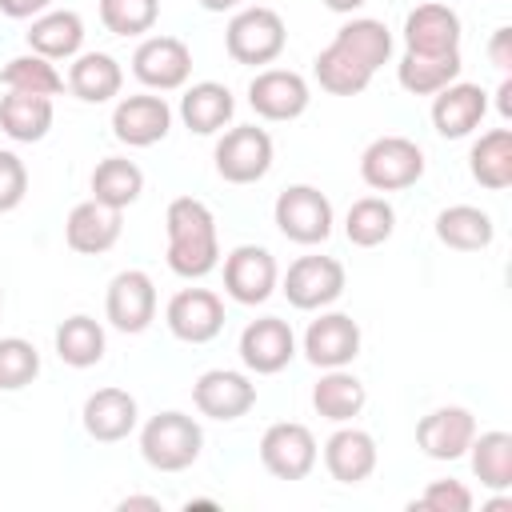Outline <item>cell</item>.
I'll return each instance as SVG.
<instances>
[{
	"label": "cell",
	"mask_w": 512,
	"mask_h": 512,
	"mask_svg": "<svg viewBox=\"0 0 512 512\" xmlns=\"http://www.w3.org/2000/svg\"><path fill=\"white\" fill-rule=\"evenodd\" d=\"M392 36L380 20H352L336 32V40L316 56V80L332 96H356L368 88L372 72L388 60Z\"/></svg>",
	"instance_id": "obj_1"
},
{
	"label": "cell",
	"mask_w": 512,
	"mask_h": 512,
	"mask_svg": "<svg viewBox=\"0 0 512 512\" xmlns=\"http://www.w3.org/2000/svg\"><path fill=\"white\" fill-rule=\"evenodd\" d=\"M164 220H168V268L176 276H204L220 256L212 212L192 196H176Z\"/></svg>",
	"instance_id": "obj_2"
},
{
	"label": "cell",
	"mask_w": 512,
	"mask_h": 512,
	"mask_svg": "<svg viewBox=\"0 0 512 512\" xmlns=\"http://www.w3.org/2000/svg\"><path fill=\"white\" fill-rule=\"evenodd\" d=\"M200 424L184 412H156L140 432V452L160 472H180L200 456Z\"/></svg>",
	"instance_id": "obj_3"
},
{
	"label": "cell",
	"mask_w": 512,
	"mask_h": 512,
	"mask_svg": "<svg viewBox=\"0 0 512 512\" xmlns=\"http://www.w3.org/2000/svg\"><path fill=\"white\" fill-rule=\"evenodd\" d=\"M360 176L376 192H396L408 188L424 176V152L408 136H380L364 148L360 156Z\"/></svg>",
	"instance_id": "obj_4"
},
{
	"label": "cell",
	"mask_w": 512,
	"mask_h": 512,
	"mask_svg": "<svg viewBox=\"0 0 512 512\" xmlns=\"http://www.w3.org/2000/svg\"><path fill=\"white\" fill-rule=\"evenodd\" d=\"M224 44L236 64H272L284 48V20H280V12L264 8V4L244 8L232 16Z\"/></svg>",
	"instance_id": "obj_5"
},
{
	"label": "cell",
	"mask_w": 512,
	"mask_h": 512,
	"mask_svg": "<svg viewBox=\"0 0 512 512\" xmlns=\"http://www.w3.org/2000/svg\"><path fill=\"white\" fill-rule=\"evenodd\" d=\"M276 224L296 244H320L332 232V204L312 184H292L276 196Z\"/></svg>",
	"instance_id": "obj_6"
},
{
	"label": "cell",
	"mask_w": 512,
	"mask_h": 512,
	"mask_svg": "<svg viewBox=\"0 0 512 512\" xmlns=\"http://www.w3.org/2000/svg\"><path fill=\"white\" fill-rule=\"evenodd\" d=\"M272 164V136L256 124H240L232 132H224V140L216 144V172L232 184H252L268 172Z\"/></svg>",
	"instance_id": "obj_7"
},
{
	"label": "cell",
	"mask_w": 512,
	"mask_h": 512,
	"mask_svg": "<svg viewBox=\"0 0 512 512\" xmlns=\"http://www.w3.org/2000/svg\"><path fill=\"white\" fill-rule=\"evenodd\" d=\"M260 460L280 480H304L316 464V440L304 424H292V420L272 424L260 440Z\"/></svg>",
	"instance_id": "obj_8"
},
{
	"label": "cell",
	"mask_w": 512,
	"mask_h": 512,
	"mask_svg": "<svg viewBox=\"0 0 512 512\" xmlns=\"http://www.w3.org/2000/svg\"><path fill=\"white\" fill-rule=\"evenodd\" d=\"M344 292V264L332 256H300L284 276V296L296 308H320L332 304Z\"/></svg>",
	"instance_id": "obj_9"
},
{
	"label": "cell",
	"mask_w": 512,
	"mask_h": 512,
	"mask_svg": "<svg viewBox=\"0 0 512 512\" xmlns=\"http://www.w3.org/2000/svg\"><path fill=\"white\" fill-rule=\"evenodd\" d=\"M224 288L240 304H260L276 288V260L256 244H240L224 260Z\"/></svg>",
	"instance_id": "obj_10"
},
{
	"label": "cell",
	"mask_w": 512,
	"mask_h": 512,
	"mask_svg": "<svg viewBox=\"0 0 512 512\" xmlns=\"http://www.w3.org/2000/svg\"><path fill=\"white\" fill-rule=\"evenodd\" d=\"M168 328L188 344H204L224 328V304L208 288H184L168 300Z\"/></svg>",
	"instance_id": "obj_11"
},
{
	"label": "cell",
	"mask_w": 512,
	"mask_h": 512,
	"mask_svg": "<svg viewBox=\"0 0 512 512\" xmlns=\"http://www.w3.org/2000/svg\"><path fill=\"white\" fill-rule=\"evenodd\" d=\"M404 40L408 52L420 56H444V52H460V16L448 4H416L404 20Z\"/></svg>",
	"instance_id": "obj_12"
},
{
	"label": "cell",
	"mask_w": 512,
	"mask_h": 512,
	"mask_svg": "<svg viewBox=\"0 0 512 512\" xmlns=\"http://www.w3.org/2000/svg\"><path fill=\"white\" fill-rule=\"evenodd\" d=\"M132 72L148 88H180L192 72V52L176 36H148L132 56Z\"/></svg>",
	"instance_id": "obj_13"
},
{
	"label": "cell",
	"mask_w": 512,
	"mask_h": 512,
	"mask_svg": "<svg viewBox=\"0 0 512 512\" xmlns=\"http://www.w3.org/2000/svg\"><path fill=\"white\" fill-rule=\"evenodd\" d=\"M248 104L264 120H292L308 108V84L288 68H268L248 84Z\"/></svg>",
	"instance_id": "obj_14"
},
{
	"label": "cell",
	"mask_w": 512,
	"mask_h": 512,
	"mask_svg": "<svg viewBox=\"0 0 512 512\" xmlns=\"http://www.w3.org/2000/svg\"><path fill=\"white\" fill-rule=\"evenodd\" d=\"M304 352L320 368H340L360 352V324L344 312H328L308 324L304 332Z\"/></svg>",
	"instance_id": "obj_15"
},
{
	"label": "cell",
	"mask_w": 512,
	"mask_h": 512,
	"mask_svg": "<svg viewBox=\"0 0 512 512\" xmlns=\"http://www.w3.org/2000/svg\"><path fill=\"white\" fill-rule=\"evenodd\" d=\"M192 400L204 416L212 420H236L244 416L252 404H256V388L240 376V372H228V368H212L196 380L192 388Z\"/></svg>",
	"instance_id": "obj_16"
},
{
	"label": "cell",
	"mask_w": 512,
	"mask_h": 512,
	"mask_svg": "<svg viewBox=\"0 0 512 512\" xmlns=\"http://www.w3.org/2000/svg\"><path fill=\"white\" fill-rule=\"evenodd\" d=\"M476 436V420L468 408H436L416 424V444L432 456V460H456L468 452Z\"/></svg>",
	"instance_id": "obj_17"
},
{
	"label": "cell",
	"mask_w": 512,
	"mask_h": 512,
	"mask_svg": "<svg viewBox=\"0 0 512 512\" xmlns=\"http://www.w3.org/2000/svg\"><path fill=\"white\" fill-rule=\"evenodd\" d=\"M156 316V288L144 272L128 268L108 284V320L120 332H144Z\"/></svg>",
	"instance_id": "obj_18"
},
{
	"label": "cell",
	"mask_w": 512,
	"mask_h": 512,
	"mask_svg": "<svg viewBox=\"0 0 512 512\" xmlns=\"http://www.w3.org/2000/svg\"><path fill=\"white\" fill-rule=\"evenodd\" d=\"M168 124H172V112L160 96H124L112 112V128L124 144L132 148H148L156 140L168 136Z\"/></svg>",
	"instance_id": "obj_19"
},
{
	"label": "cell",
	"mask_w": 512,
	"mask_h": 512,
	"mask_svg": "<svg viewBox=\"0 0 512 512\" xmlns=\"http://www.w3.org/2000/svg\"><path fill=\"white\" fill-rule=\"evenodd\" d=\"M292 328L280 320V316H264V320H252L240 336V360L252 368V372H280L288 360H292Z\"/></svg>",
	"instance_id": "obj_20"
},
{
	"label": "cell",
	"mask_w": 512,
	"mask_h": 512,
	"mask_svg": "<svg viewBox=\"0 0 512 512\" xmlns=\"http://www.w3.org/2000/svg\"><path fill=\"white\" fill-rule=\"evenodd\" d=\"M64 236H68L72 252H84V256L108 252L120 240V208H108L100 200H84V204H76L68 212Z\"/></svg>",
	"instance_id": "obj_21"
},
{
	"label": "cell",
	"mask_w": 512,
	"mask_h": 512,
	"mask_svg": "<svg viewBox=\"0 0 512 512\" xmlns=\"http://www.w3.org/2000/svg\"><path fill=\"white\" fill-rule=\"evenodd\" d=\"M488 112V96L480 84H448L440 88V96L432 100V124L440 136L448 140H460L468 136Z\"/></svg>",
	"instance_id": "obj_22"
},
{
	"label": "cell",
	"mask_w": 512,
	"mask_h": 512,
	"mask_svg": "<svg viewBox=\"0 0 512 512\" xmlns=\"http://www.w3.org/2000/svg\"><path fill=\"white\" fill-rule=\"evenodd\" d=\"M136 424V400L124 388H100L84 400V428L96 440H124Z\"/></svg>",
	"instance_id": "obj_23"
},
{
	"label": "cell",
	"mask_w": 512,
	"mask_h": 512,
	"mask_svg": "<svg viewBox=\"0 0 512 512\" xmlns=\"http://www.w3.org/2000/svg\"><path fill=\"white\" fill-rule=\"evenodd\" d=\"M324 464L340 484H360L376 468V444L360 428H340L324 444Z\"/></svg>",
	"instance_id": "obj_24"
},
{
	"label": "cell",
	"mask_w": 512,
	"mask_h": 512,
	"mask_svg": "<svg viewBox=\"0 0 512 512\" xmlns=\"http://www.w3.org/2000/svg\"><path fill=\"white\" fill-rule=\"evenodd\" d=\"M0 128L24 144L40 140L52 128V96L8 88V96H0Z\"/></svg>",
	"instance_id": "obj_25"
},
{
	"label": "cell",
	"mask_w": 512,
	"mask_h": 512,
	"mask_svg": "<svg viewBox=\"0 0 512 512\" xmlns=\"http://www.w3.org/2000/svg\"><path fill=\"white\" fill-rule=\"evenodd\" d=\"M232 92L224 88V84H216V80H204V84H192L188 92H184V100H180V116H184V124L192 128V132H216V128H224L228 120H232Z\"/></svg>",
	"instance_id": "obj_26"
},
{
	"label": "cell",
	"mask_w": 512,
	"mask_h": 512,
	"mask_svg": "<svg viewBox=\"0 0 512 512\" xmlns=\"http://www.w3.org/2000/svg\"><path fill=\"white\" fill-rule=\"evenodd\" d=\"M436 236L448 248L480 252V248L492 244V216L484 208H472V204H452L436 216Z\"/></svg>",
	"instance_id": "obj_27"
},
{
	"label": "cell",
	"mask_w": 512,
	"mask_h": 512,
	"mask_svg": "<svg viewBox=\"0 0 512 512\" xmlns=\"http://www.w3.org/2000/svg\"><path fill=\"white\" fill-rule=\"evenodd\" d=\"M140 188H144V172L132 160H124V156H108L92 172V200H100L108 208L124 212L140 196Z\"/></svg>",
	"instance_id": "obj_28"
},
{
	"label": "cell",
	"mask_w": 512,
	"mask_h": 512,
	"mask_svg": "<svg viewBox=\"0 0 512 512\" xmlns=\"http://www.w3.org/2000/svg\"><path fill=\"white\" fill-rule=\"evenodd\" d=\"M84 40V24L76 12H44L40 20H32L28 28V44L36 56L56 60V56H72Z\"/></svg>",
	"instance_id": "obj_29"
},
{
	"label": "cell",
	"mask_w": 512,
	"mask_h": 512,
	"mask_svg": "<svg viewBox=\"0 0 512 512\" xmlns=\"http://www.w3.org/2000/svg\"><path fill=\"white\" fill-rule=\"evenodd\" d=\"M472 176L492 192L512 184V132L508 128H492L472 144Z\"/></svg>",
	"instance_id": "obj_30"
},
{
	"label": "cell",
	"mask_w": 512,
	"mask_h": 512,
	"mask_svg": "<svg viewBox=\"0 0 512 512\" xmlns=\"http://www.w3.org/2000/svg\"><path fill=\"white\" fill-rule=\"evenodd\" d=\"M68 88H72L80 100L100 104V100H108V96L120 92V64H116L108 52H84V56L72 64V72H68Z\"/></svg>",
	"instance_id": "obj_31"
},
{
	"label": "cell",
	"mask_w": 512,
	"mask_h": 512,
	"mask_svg": "<svg viewBox=\"0 0 512 512\" xmlns=\"http://www.w3.org/2000/svg\"><path fill=\"white\" fill-rule=\"evenodd\" d=\"M460 76V52H444V56H420V52H408L400 60V84L416 96H428V92H440L448 88L452 80Z\"/></svg>",
	"instance_id": "obj_32"
},
{
	"label": "cell",
	"mask_w": 512,
	"mask_h": 512,
	"mask_svg": "<svg viewBox=\"0 0 512 512\" xmlns=\"http://www.w3.org/2000/svg\"><path fill=\"white\" fill-rule=\"evenodd\" d=\"M56 352L72 368H88L104 356V328L92 316H68L56 328Z\"/></svg>",
	"instance_id": "obj_33"
},
{
	"label": "cell",
	"mask_w": 512,
	"mask_h": 512,
	"mask_svg": "<svg viewBox=\"0 0 512 512\" xmlns=\"http://www.w3.org/2000/svg\"><path fill=\"white\" fill-rule=\"evenodd\" d=\"M348 240L352 244H360V248H376V244H384L388 236H392V228H396V212H392V204L388 200H380V196H360L352 208H348Z\"/></svg>",
	"instance_id": "obj_34"
},
{
	"label": "cell",
	"mask_w": 512,
	"mask_h": 512,
	"mask_svg": "<svg viewBox=\"0 0 512 512\" xmlns=\"http://www.w3.org/2000/svg\"><path fill=\"white\" fill-rule=\"evenodd\" d=\"M472 472L488 488H508L512 484V436L508 432H484L480 440L472 436Z\"/></svg>",
	"instance_id": "obj_35"
},
{
	"label": "cell",
	"mask_w": 512,
	"mask_h": 512,
	"mask_svg": "<svg viewBox=\"0 0 512 512\" xmlns=\"http://www.w3.org/2000/svg\"><path fill=\"white\" fill-rule=\"evenodd\" d=\"M312 404L328 420H352L364 408V384L356 376H348V372H328L312 388Z\"/></svg>",
	"instance_id": "obj_36"
},
{
	"label": "cell",
	"mask_w": 512,
	"mask_h": 512,
	"mask_svg": "<svg viewBox=\"0 0 512 512\" xmlns=\"http://www.w3.org/2000/svg\"><path fill=\"white\" fill-rule=\"evenodd\" d=\"M0 80H4L8 88H16V92H40V96H56V92L64 88L60 72H56L44 56H36V52L8 60L4 72H0Z\"/></svg>",
	"instance_id": "obj_37"
},
{
	"label": "cell",
	"mask_w": 512,
	"mask_h": 512,
	"mask_svg": "<svg viewBox=\"0 0 512 512\" xmlns=\"http://www.w3.org/2000/svg\"><path fill=\"white\" fill-rule=\"evenodd\" d=\"M160 0H100V20L116 36H140L156 24Z\"/></svg>",
	"instance_id": "obj_38"
},
{
	"label": "cell",
	"mask_w": 512,
	"mask_h": 512,
	"mask_svg": "<svg viewBox=\"0 0 512 512\" xmlns=\"http://www.w3.org/2000/svg\"><path fill=\"white\" fill-rule=\"evenodd\" d=\"M36 372H40V352L28 340H20V336L0 340V388H8V392L24 388L36 380Z\"/></svg>",
	"instance_id": "obj_39"
},
{
	"label": "cell",
	"mask_w": 512,
	"mask_h": 512,
	"mask_svg": "<svg viewBox=\"0 0 512 512\" xmlns=\"http://www.w3.org/2000/svg\"><path fill=\"white\" fill-rule=\"evenodd\" d=\"M468 508H472V492L460 480H432L428 492L408 504V512H468Z\"/></svg>",
	"instance_id": "obj_40"
},
{
	"label": "cell",
	"mask_w": 512,
	"mask_h": 512,
	"mask_svg": "<svg viewBox=\"0 0 512 512\" xmlns=\"http://www.w3.org/2000/svg\"><path fill=\"white\" fill-rule=\"evenodd\" d=\"M28 192V172L20 164V156L0 152V212H12Z\"/></svg>",
	"instance_id": "obj_41"
},
{
	"label": "cell",
	"mask_w": 512,
	"mask_h": 512,
	"mask_svg": "<svg viewBox=\"0 0 512 512\" xmlns=\"http://www.w3.org/2000/svg\"><path fill=\"white\" fill-rule=\"evenodd\" d=\"M488 56H492V64H496L500 72H508V68H512V28H496V32H492Z\"/></svg>",
	"instance_id": "obj_42"
},
{
	"label": "cell",
	"mask_w": 512,
	"mask_h": 512,
	"mask_svg": "<svg viewBox=\"0 0 512 512\" xmlns=\"http://www.w3.org/2000/svg\"><path fill=\"white\" fill-rule=\"evenodd\" d=\"M52 0H0V12L4 16H16V20H24V16H36V12H44Z\"/></svg>",
	"instance_id": "obj_43"
},
{
	"label": "cell",
	"mask_w": 512,
	"mask_h": 512,
	"mask_svg": "<svg viewBox=\"0 0 512 512\" xmlns=\"http://www.w3.org/2000/svg\"><path fill=\"white\" fill-rule=\"evenodd\" d=\"M116 508H120V512H132V508H148V512H160V500H152V496H128V500H120Z\"/></svg>",
	"instance_id": "obj_44"
},
{
	"label": "cell",
	"mask_w": 512,
	"mask_h": 512,
	"mask_svg": "<svg viewBox=\"0 0 512 512\" xmlns=\"http://www.w3.org/2000/svg\"><path fill=\"white\" fill-rule=\"evenodd\" d=\"M496 96H500V100H496V104H500V112H504V116H512V80H500V92H496Z\"/></svg>",
	"instance_id": "obj_45"
},
{
	"label": "cell",
	"mask_w": 512,
	"mask_h": 512,
	"mask_svg": "<svg viewBox=\"0 0 512 512\" xmlns=\"http://www.w3.org/2000/svg\"><path fill=\"white\" fill-rule=\"evenodd\" d=\"M324 4H328L332 12H352V8H360L364 0H324Z\"/></svg>",
	"instance_id": "obj_46"
},
{
	"label": "cell",
	"mask_w": 512,
	"mask_h": 512,
	"mask_svg": "<svg viewBox=\"0 0 512 512\" xmlns=\"http://www.w3.org/2000/svg\"><path fill=\"white\" fill-rule=\"evenodd\" d=\"M200 4H204L208 12H224V8H236L240 0H200Z\"/></svg>",
	"instance_id": "obj_47"
},
{
	"label": "cell",
	"mask_w": 512,
	"mask_h": 512,
	"mask_svg": "<svg viewBox=\"0 0 512 512\" xmlns=\"http://www.w3.org/2000/svg\"><path fill=\"white\" fill-rule=\"evenodd\" d=\"M488 512H512V500H492Z\"/></svg>",
	"instance_id": "obj_48"
},
{
	"label": "cell",
	"mask_w": 512,
	"mask_h": 512,
	"mask_svg": "<svg viewBox=\"0 0 512 512\" xmlns=\"http://www.w3.org/2000/svg\"><path fill=\"white\" fill-rule=\"evenodd\" d=\"M184 508H188V512H192V508H216V500H188Z\"/></svg>",
	"instance_id": "obj_49"
},
{
	"label": "cell",
	"mask_w": 512,
	"mask_h": 512,
	"mask_svg": "<svg viewBox=\"0 0 512 512\" xmlns=\"http://www.w3.org/2000/svg\"><path fill=\"white\" fill-rule=\"evenodd\" d=\"M0 304H4V288H0Z\"/></svg>",
	"instance_id": "obj_50"
}]
</instances>
